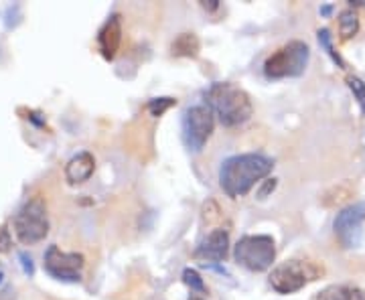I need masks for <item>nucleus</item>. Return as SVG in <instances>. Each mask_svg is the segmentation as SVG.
<instances>
[{"label":"nucleus","mask_w":365,"mask_h":300,"mask_svg":"<svg viewBox=\"0 0 365 300\" xmlns=\"http://www.w3.org/2000/svg\"><path fill=\"white\" fill-rule=\"evenodd\" d=\"M274 169V162L264 155H238L222 164L219 171V185L227 197L238 199L250 193V189L268 177Z\"/></svg>","instance_id":"nucleus-1"},{"label":"nucleus","mask_w":365,"mask_h":300,"mask_svg":"<svg viewBox=\"0 0 365 300\" xmlns=\"http://www.w3.org/2000/svg\"><path fill=\"white\" fill-rule=\"evenodd\" d=\"M205 100H207L211 112H215L219 116V122L227 128H236L240 124L248 122L254 112L250 96L242 88H238L229 81L213 84L209 88Z\"/></svg>","instance_id":"nucleus-2"},{"label":"nucleus","mask_w":365,"mask_h":300,"mask_svg":"<svg viewBox=\"0 0 365 300\" xmlns=\"http://www.w3.org/2000/svg\"><path fill=\"white\" fill-rule=\"evenodd\" d=\"M311 49L302 41H290L282 45L278 51L270 55L264 63V75L268 79H284V77H298L309 65Z\"/></svg>","instance_id":"nucleus-3"},{"label":"nucleus","mask_w":365,"mask_h":300,"mask_svg":"<svg viewBox=\"0 0 365 300\" xmlns=\"http://www.w3.org/2000/svg\"><path fill=\"white\" fill-rule=\"evenodd\" d=\"M323 266L309 262V260H288L278 268L272 270L270 274V286L278 294H293L305 288L309 282H314L321 278Z\"/></svg>","instance_id":"nucleus-4"},{"label":"nucleus","mask_w":365,"mask_h":300,"mask_svg":"<svg viewBox=\"0 0 365 300\" xmlns=\"http://www.w3.org/2000/svg\"><path fill=\"white\" fill-rule=\"evenodd\" d=\"M15 233L17 240L25 246L39 244L49 233V219H47V207L41 197L31 199L25 203V207L15 217Z\"/></svg>","instance_id":"nucleus-5"},{"label":"nucleus","mask_w":365,"mask_h":300,"mask_svg":"<svg viewBox=\"0 0 365 300\" xmlns=\"http://www.w3.org/2000/svg\"><path fill=\"white\" fill-rule=\"evenodd\" d=\"M233 258L250 272H266L276 258L274 240L270 235H243L236 244Z\"/></svg>","instance_id":"nucleus-6"},{"label":"nucleus","mask_w":365,"mask_h":300,"mask_svg":"<svg viewBox=\"0 0 365 300\" xmlns=\"http://www.w3.org/2000/svg\"><path fill=\"white\" fill-rule=\"evenodd\" d=\"M213 112L209 106H193L183 116V142L191 152H199L213 132Z\"/></svg>","instance_id":"nucleus-7"},{"label":"nucleus","mask_w":365,"mask_h":300,"mask_svg":"<svg viewBox=\"0 0 365 300\" xmlns=\"http://www.w3.org/2000/svg\"><path fill=\"white\" fill-rule=\"evenodd\" d=\"M84 256L77 252H63L57 246H51L45 254V268L53 278L65 282H79L84 272Z\"/></svg>","instance_id":"nucleus-8"},{"label":"nucleus","mask_w":365,"mask_h":300,"mask_svg":"<svg viewBox=\"0 0 365 300\" xmlns=\"http://www.w3.org/2000/svg\"><path fill=\"white\" fill-rule=\"evenodd\" d=\"M365 203L345 207L335 217V235L343 247H357L364 242Z\"/></svg>","instance_id":"nucleus-9"},{"label":"nucleus","mask_w":365,"mask_h":300,"mask_svg":"<svg viewBox=\"0 0 365 300\" xmlns=\"http://www.w3.org/2000/svg\"><path fill=\"white\" fill-rule=\"evenodd\" d=\"M229 249V235L226 230H215L195 249V258L201 262H222Z\"/></svg>","instance_id":"nucleus-10"},{"label":"nucleus","mask_w":365,"mask_h":300,"mask_svg":"<svg viewBox=\"0 0 365 300\" xmlns=\"http://www.w3.org/2000/svg\"><path fill=\"white\" fill-rule=\"evenodd\" d=\"M122 43V20L120 15H112L105 20V25L100 29L98 45L105 59H114Z\"/></svg>","instance_id":"nucleus-11"},{"label":"nucleus","mask_w":365,"mask_h":300,"mask_svg":"<svg viewBox=\"0 0 365 300\" xmlns=\"http://www.w3.org/2000/svg\"><path fill=\"white\" fill-rule=\"evenodd\" d=\"M96 169V160L89 152H79L65 164V178L70 181L71 185H79L86 183L87 178L94 175Z\"/></svg>","instance_id":"nucleus-12"},{"label":"nucleus","mask_w":365,"mask_h":300,"mask_svg":"<svg viewBox=\"0 0 365 300\" xmlns=\"http://www.w3.org/2000/svg\"><path fill=\"white\" fill-rule=\"evenodd\" d=\"M316 300H365V290L351 284H333L327 286Z\"/></svg>","instance_id":"nucleus-13"},{"label":"nucleus","mask_w":365,"mask_h":300,"mask_svg":"<svg viewBox=\"0 0 365 300\" xmlns=\"http://www.w3.org/2000/svg\"><path fill=\"white\" fill-rule=\"evenodd\" d=\"M199 49H201V43L195 33H181L171 45V53L174 57H197Z\"/></svg>","instance_id":"nucleus-14"},{"label":"nucleus","mask_w":365,"mask_h":300,"mask_svg":"<svg viewBox=\"0 0 365 300\" xmlns=\"http://www.w3.org/2000/svg\"><path fill=\"white\" fill-rule=\"evenodd\" d=\"M357 31H359V18L355 15V11H343L341 15H339V35L343 41H347L351 37L357 35Z\"/></svg>","instance_id":"nucleus-15"},{"label":"nucleus","mask_w":365,"mask_h":300,"mask_svg":"<svg viewBox=\"0 0 365 300\" xmlns=\"http://www.w3.org/2000/svg\"><path fill=\"white\" fill-rule=\"evenodd\" d=\"M174 104H177L174 98H157V100H151L146 107H148V112H151L155 118H158V116H162L167 110H171Z\"/></svg>","instance_id":"nucleus-16"},{"label":"nucleus","mask_w":365,"mask_h":300,"mask_svg":"<svg viewBox=\"0 0 365 300\" xmlns=\"http://www.w3.org/2000/svg\"><path fill=\"white\" fill-rule=\"evenodd\" d=\"M183 280L187 286H191V290H197V292H205V284L201 280V276H199V272L197 270H193V268H187L185 272H183Z\"/></svg>","instance_id":"nucleus-17"},{"label":"nucleus","mask_w":365,"mask_h":300,"mask_svg":"<svg viewBox=\"0 0 365 300\" xmlns=\"http://www.w3.org/2000/svg\"><path fill=\"white\" fill-rule=\"evenodd\" d=\"M347 86L349 89L355 93V98H357V102H359V106L361 110L365 112V84L359 79V77H347Z\"/></svg>","instance_id":"nucleus-18"},{"label":"nucleus","mask_w":365,"mask_h":300,"mask_svg":"<svg viewBox=\"0 0 365 300\" xmlns=\"http://www.w3.org/2000/svg\"><path fill=\"white\" fill-rule=\"evenodd\" d=\"M319 41H321V45H323V47L327 49V53H329L331 57H333V61H335V63H339V65L343 67V61L339 59V55L333 51V45H331V33H329V31H327V29L319 31Z\"/></svg>","instance_id":"nucleus-19"},{"label":"nucleus","mask_w":365,"mask_h":300,"mask_svg":"<svg viewBox=\"0 0 365 300\" xmlns=\"http://www.w3.org/2000/svg\"><path fill=\"white\" fill-rule=\"evenodd\" d=\"M274 189H276V178H268V181L264 183V187L258 191V197H260V199H266V195L270 193V191H274Z\"/></svg>","instance_id":"nucleus-20"},{"label":"nucleus","mask_w":365,"mask_h":300,"mask_svg":"<svg viewBox=\"0 0 365 300\" xmlns=\"http://www.w3.org/2000/svg\"><path fill=\"white\" fill-rule=\"evenodd\" d=\"M8 246H11L8 233H6V230H4V228H2V230H0V252H6V249H8Z\"/></svg>","instance_id":"nucleus-21"},{"label":"nucleus","mask_w":365,"mask_h":300,"mask_svg":"<svg viewBox=\"0 0 365 300\" xmlns=\"http://www.w3.org/2000/svg\"><path fill=\"white\" fill-rule=\"evenodd\" d=\"M20 260H23V266H25V272L33 274V264H31V258H27L25 254H20Z\"/></svg>","instance_id":"nucleus-22"},{"label":"nucleus","mask_w":365,"mask_h":300,"mask_svg":"<svg viewBox=\"0 0 365 300\" xmlns=\"http://www.w3.org/2000/svg\"><path fill=\"white\" fill-rule=\"evenodd\" d=\"M201 6H203L205 11H215V8L219 6V2H217V0H209V2H201Z\"/></svg>","instance_id":"nucleus-23"},{"label":"nucleus","mask_w":365,"mask_h":300,"mask_svg":"<svg viewBox=\"0 0 365 300\" xmlns=\"http://www.w3.org/2000/svg\"><path fill=\"white\" fill-rule=\"evenodd\" d=\"M331 11H333L331 6H325V8H321V13H323V15H329Z\"/></svg>","instance_id":"nucleus-24"},{"label":"nucleus","mask_w":365,"mask_h":300,"mask_svg":"<svg viewBox=\"0 0 365 300\" xmlns=\"http://www.w3.org/2000/svg\"><path fill=\"white\" fill-rule=\"evenodd\" d=\"M189 300H203V299H197V296H193V299H189Z\"/></svg>","instance_id":"nucleus-25"},{"label":"nucleus","mask_w":365,"mask_h":300,"mask_svg":"<svg viewBox=\"0 0 365 300\" xmlns=\"http://www.w3.org/2000/svg\"><path fill=\"white\" fill-rule=\"evenodd\" d=\"M0 278H2V272H0Z\"/></svg>","instance_id":"nucleus-26"}]
</instances>
